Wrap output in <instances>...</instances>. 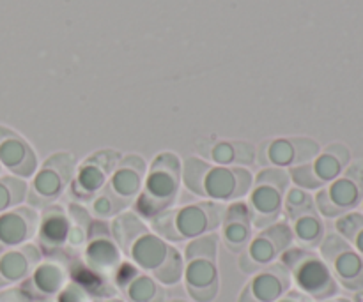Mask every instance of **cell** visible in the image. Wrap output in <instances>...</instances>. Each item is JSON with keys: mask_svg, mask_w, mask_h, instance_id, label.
Masks as SVG:
<instances>
[{"mask_svg": "<svg viewBox=\"0 0 363 302\" xmlns=\"http://www.w3.org/2000/svg\"><path fill=\"white\" fill-rule=\"evenodd\" d=\"M181 190V159L174 152H160L145 172L144 186L133 202V212L142 219H155L172 209Z\"/></svg>", "mask_w": 363, "mask_h": 302, "instance_id": "obj_1", "label": "cell"}, {"mask_svg": "<svg viewBox=\"0 0 363 302\" xmlns=\"http://www.w3.org/2000/svg\"><path fill=\"white\" fill-rule=\"evenodd\" d=\"M225 205L204 200L169 209L151 219V230L167 243H183L220 228Z\"/></svg>", "mask_w": 363, "mask_h": 302, "instance_id": "obj_2", "label": "cell"}, {"mask_svg": "<svg viewBox=\"0 0 363 302\" xmlns=\"http://www.w3.org/2000/svg\"><path fill=\"white\" fill-rule=\"evenodd\" d=\"M218 236L215 232L188 240L183 251V283L195 302H213L218 296Z\"/></svg>", "mask_w": 363, "mask_h": 302, "instance_id": "obj_3", "label": "cell"}, {"mask_svg": "<svg viewBox=\"0 0 363 302\" xmlns=\"http://www.w3.org/2000/svg\"><path fill=\"white\" fill-rule=\"evenodd\" d=\"M124 255L162 285L174 286L183 279L184 260L181 251L156 236L149 226L131 240Z\"/></svg>", "mask_w": 363, "mask_h": 302, "instance_id": "obj_4", "label": "cell"}, {"mask_svg": "<svg viewBox=\"0 0 363 302\" xmlns=\"http://www.w3.org/2000/svg\"><path fill=\"white\" fill-rule=\"evenodd\" d=\"M279 262L286 265L296 290L311 297L314 302L332 299L339 294V283L333 278L332 271L321 255L315 251L291 246L280 255Z\"/></svg>", "mask_w": 363, "mask_h": 302, "instance_id": "obj_5", "label": "cell"}, {"mask_svg": "<svg viewBox=\"0 0 363 302\" xmlns=\"http://www.w3.org/2000/svg\"><path fill=\"white\" fill-rule=\"evenodd\" d=\"M289 187L291 179L286 168L264 166L257 175H254V186L245 200L250 211L252 228L262 230L279 221L284 197Z\"/></svg>", "mask_w": 363, "mask_h": 302, "instance_id": "obj_6", "label": "cell"}, {"mask_svg": "<svg viewBox=\"0 0 363 302\" xmlns=\"http://www.w3.org/2000/svg\"><path fill=\"white\" fill-rule=\"evenodd\" d=\"M77 172V159L71 152H55L50 156L41 168L32 175L28 187V204L30 207H46L53 204L66 187L73 182Z\"/></svg>", "mask_w": 363, "mask_h": 302, "instance_id": "obj_7", "label": "cell"}, {"mask_svg": "<svg viewBox=\"0 0 363 302\" xmlns=\"http://www.w3.org/2000/svg\"><path fill=\"white\" fill-rule=\"evenodd\" d=\"M321 258L339 285L350 292H363V258L339 233H328L319 244Z\"/></svg>", "mask_w": 363, "mask_h": 302, "instance_id": "obj_8", "label": "cell"}, {"mask_svg": "<svg viewBox=\"0 0 363 302\" xmlns=\"http://www.w3.org/2000/svg\"><path fill=\"white\" fill-rule=\"evenodd\" d=\"M254 186V175L243 166H209L204 177V198L218 204L243 200Z\"/></svg>", "mask_w": 363, "mask_h": 302, "instance_id": "obj_9", "label": "cell"}, {"mask_svg": "<svg viewBox=\"0 0 363 302\" xmlns=\"http://www.w3.org/2000/svg\"><path fill=\"white\" fill-rule=\"evenodd\" d=\"M121 154L113 149H101L92 152L77 166L73 179V193L78 198H94L108 182V177L116 170Z\"/></svg>", "mask_w": 363, "mask_h": 302, "instance_id": "obj_10", "label": "cell"}, {"mask_svg": "<svg viewBox=\"0 0 363 302\" xmlns=\"http://www.w3.org/2000/svg\"><path fill=\"white\" fill-rule=\"evenodd\" d=\"M123 262V251L110 233V226L103 219L92 221L89 239L84 246V264L103 278H110Z\"/></svg>", "mask_w": 363, "mask_h": 302, "instance_id": "obj_11", "label": "cell"}, {"mask_svg": "<svg viewBox=\"0 0 363 302\" xmlns=\"http://www.w3.org/2000/svg\"><path fill=\"white\" fill-rule=\"evenodd\" d=\"M294 243L293 230L287 221H275L273 225L259 230L255 237H252L248 246L245 248L243 253L247 255L248 260L254 264V267L262 269L266 265L275 264L280 255L289 250Z\"/></svg>", "mask_w": 363, "mask_h": 302, "instance_id": "obj_12", "label": "cell"}, {"mask_svg": "<svg viewBox=\"0 0 363 302\" xmlns=\"http://www.w3.org/2000/svg\"><path fill=\"white\" fill-rule=\"evenodd\" d=\"M291 274L280 262L259 269L252 274L250 281L241 290L238 302H277L286 292H289Z\"/></svg>", "mask_w": 363, "mask_h": 302, "instance_id": "obj_13", "label": "cell"}, {"mask_svg": "<svg viewBox=\"0 0 363 302\" xmlns=\"http://www.w3.org/2000/svg\"><path fill=\"white\" fill-rule=\"evenodd\" d=\"M0 166L9 175L27 180L38 172V156L27 140L11 127L0 126Z\"/></svg>", "mask_w": 363, "mask_h": 302, "instance_id": "obj_14", "label": "cell"}, {"mask_svg": "<svg viewBox=\"0 0 363 302\" xmlns=\"http://www.w3.org/2000/svg\"><path fill=\"white\" fill-rule=\"evenodd\" d=\"M67 281H69L67 262L59 257H48L35 265L32 274L21 283L20 289L32 301L48 299V297H55Z\"/></svg>", "mask_w": 363, "mask_h": 302, "instance_id": "obj_15", "label": "cell"}, {"mask_svg": "<svg viewBox=\"0 0 363 302\" xmlns=\"http://www.w3.org/2000/svg\"><path fill=\"white\" fill-rule=\"evenodd\" d=\"M39 212L30 205H18L0 212V253L28 244L38 233Z\"/></svg>", "mask_w": 363, "mask_h": 302, "instance_id": "obj_16", "label": "cell"}, {"mask_svg": "<svg viewBox=\"0 0 363 302\" xmlns=\"http://www.w3.org/2000/svg\"><path fill=\"white\" fill-rule=\"evenodd\" d=\"M145 172H147V163L138 154L121 156L116 170L108 177L105 190L110 191L117 200H121L128 207L140 194Z\"/></svg>", "mask_w": 363, "mask_h": 302, "instance_id": "obj_17", "label": "cell"}, {"mask_svg": "<svg viewBox=\"0 0 363 302\" xmlns=\"http://www.w3.org/2000/svg\"><path fill=\"white\" fill-rule=\"evenodd\" d=\"M362 198L363 193L360 187L353 180L342 175L318 190L314 197V205L319 216L332 219L353 211L360 204Z\"/></svg>", "mask_w": 363, "mask_h": 302, "instance_id": "obj_18", "label": "cell"}, {"mask_svg": "<svg viewBox=\"0 0 363 302\" xmlns=\"http://www.w3.org/2000/svg\"><path fill=\"white\" fill-rule=\"evenodd\" d=\"M71 230V219L66 209L59 204H50L43 207L39 214L38 226V248L41 253L53 255L67 244V236Z\"/></svg>", "mask_w": 363, "mask_h": 302, "instance_id": "obj_19", "label": "cell"}, {"mask_svg": "<svg viewBox=\"0 0 363 302\" xmlns=\"http://www.w3.org/2000/svg\"><path fill=\"white\" fill-rule=\"evenodd\" d=\"M41 260V250L32 243L0 253V289L21 285Z\"/></svg>", "mask_w": 363, "mask_h": 302, "instance_id": "obj_20", "label": "cell"}, {"mask_svg": "<svg viewBox=\"0 0 363 302\" xmlns=\"http://www.w3.org/2000/svg\"><path fill=\"white\" fill-rule=\"evenodd\" d=\"M222 240L233 253H241L252 239L250 211L245 200L230 202L225 205L222 219Z\"/></svg>", "mask_w": 363, "mask_h": 302, "instance_id": "obj_21", "label": "cell"}, {"mask_svg": "<svg viewBox=\"0 0 363 302\" xmlns=\"http://www.w3.org/2000/svg\"><path fill=\"white\" fill-rule=\"evenodd\" d=\"M259 165L277 166V168H291L296 163V152H294L293 138L280 137L264 140L257 149V161Z\"/></svg>", "mask_w": 363, "mask_h": 302, "instance_id": "obj_22", "label": "cell"}, {"mask_svg": "<svg viewBox=\"0 0 363 302\" xmlns=\"http://www.w3.org/2000/svg\"><path fill=\"white\" fill-rule=\"evenodd\" d=\"M293 230L294 240H298L300 248L305 250H314L325 239V223H323L321 216L318 211L305 212V214L298 216V218L287 221Z\"/></svg>", "mask_w": 363, "mask_h": 302, "instance_id": "obj_23", "label": "cell"}, {"mask_svg": "<svg viewBox=\"0 0 363 302\" xmlns=\"http://www.w3.org/2000/svg\"><path fill=\"white\" fill-rule=\"evenodd\" d=\"M211 163H208L206 159L197 158V156H191V158H186L181 165V182L184 184L190 193H194L195 197L204 198V177L208 173Z\"/></svg>", "mask_w": 363, "mask_h": 302, "instance_id": "obj_24", "label": "cell"}, {"mask_svg": "<svg viewBox=\"0 0 363 302\" xmlns=\"http://www.w3.org/2000/svg\"><path fill=\"white\" fill-rule=\"evenodd\" d=\"M27 180L14 175L0 177V212H6L23 204L27 200Z\"/></svg>", "mask_w": 363, "mask_h": 302, "instance_id": "obj_25", "label": "cell"}, {"mask_svg": "<svg viewBox=\"0 0 363 302\" xmlns=\"http://www.w3.org/2000/svg\"><path fill=\"white\" fill-rule=\"evenodd\" d=\"M197 152L216 166H234V145L233 140H216L201 138L197 141Z\"/></svg>", "mask_w": 363, "mask_h": 302, "instance_id": "obj_26", "label": "cell"}, {"mask_svg": "<svg viewBox=\"0 0 363 302\" xmlns=\"http://www.w3.org/2000/svg\"><path fill=\"white\" fill-rule=\"evenodd\" d=\"M67 214H69L71 219V230L69 236H67L66 246L78 250V248L85 246V243H87L89 228L92 225V219L89 216V212L77 204H71L67 207Z\"/></svg>", "mask_w": 363, "mask_h": 302, "instance_id": "obj_27", "label": "cell"}, {"mask_svg": "<svg viewBox=\"0 0 363 302\" xmlns=\"http://www.w3.org/2000/svg\"><path fill=\"white\" fill-rule=\"evenodd\" d=\"M128 302H156L160 296V286L155 278L140 272L126 289L123 290Z\"/></svg>", "mask_w": 363, "mask_h": 302, "instance_id": "obj_28", "label": "cell"}, {"mask_svg": "<svg viewBox=\"0 0 363 302\" xmlns=\"http://www.w3.org/2000/svg\"><path fill=\"white\" fill-rule=\"evenodd\" d=\"M315 205H314V197L311 194V191H305L301 187H289L286 191V197H284V207L282 212L286 214V218L294 219L298 216L305 214V212H311L314 211Z\"/></svg>", "mask_w": 363, "mask_h": 302, "instance_id": "obj_29", "label": "cell"}, {"mask_svg": "<svg viewBox=\"0 0 363 302\" xmlns=\"http://www.w3.org/2000/svg\"><path fill=\"white\" fill-rule=\"evenodd\" d=\"M311 165H312V170H314L315 177H318V180L323 184V187H325L326 184L333 182L335 179H339V177L342 175L344 168H346V166L335 158V156H332L326 151L319 152Z\"/></svg>", "mask_w": 363, "mask_h": 302, "instance_id": "obj_30", "label": "cell"}, {"mask_svg": "<svg viewBox=\"0 0 363 302\" xmlns=\"http://www.w3.org/2000/svg\"><path fill=\"white\" fill-rule=\"evenodd\" d=\"M124 209H126V205H124L121 200H117V198L113 197L110 191H106L105 187L96 194L91 205L92 214H94L98 219H103V221L110 218L113 219L116 216H119L121 212H124Z\"/></svg>", "mask_w": 363, "mask_h": 302, "instance_id": "obj_31", "label": "cell"}, {"mask_svg": "<svg viewBox=\"0 0 363 302\" xmlns=\"http://www.w3.org/2000/svg\"><path fill=\"white\" fill-rule=\"evenodd\" d=\"M289 173L291 182L296 187H301L305 191H318L321 190L323 184L319 182L318 177H315L314 170H312L311 163H303V165H293L291 168H287Z\"/></svg>", "mask_w": 363, "mask_h": 302, "instance_id": "obj_32", "label": "cell"}, {"mask_svg": "<svg viewBox=\"0 0 363 302\" xmlns=\"http://www.w3.org/2000/svg\"><path fill=\"white\" fill-rule=\"evenodd\" d=\"M294 144V152H296V163L294 165H303V163H312L315 156L321 152V147L315 140L307 137H291Z\"/></svg>", "mask_w": 363, "mask_h": 302, "instance_id": "obj_33", "label": "cell"}, {"mask_svg": "<svg viewBox=\"0 0 363 302\" xmlns=\"http://www.w3.org/2000/svg\"><path fill=\"white\" fill-rule=\"evenodd\" d=\"M363 226V214L360 212H346V214L339 216L335 221V230L342 239L351 243L354 233Z\"/></svg>", "mask_w": 363, "mask_h": 302, "instance_id": "obj_34", "label": "cell"}, {"mask_svg": "<svg viewBox=\"0 0 363 302\" xmlns=\"http://www.w3.org/2000/svg\"><path fill=\"white\" fill-rule=\"evenodd\" d=\"M140 269L137 267V265L133 264L131 260H123L119 265L116 267V271L112 272V281L113 285H116V289H119L121 292H123L124 289H126L128 285H130L131 281H133L135 278H137L138 274H140Z\"/></svg>", "mask_w": 363, "mask_h": 302, "instance_id": "obj_35", "label": "cell"}, {"mask_svg": "<svg viewBox=\"0 0 363 302\" xmlns=\"http://www.w3.org/2000/svg\"><path fill=\"white\" fill-rule=\"evenodd\" d=\"M234 145V166H248L257 161V149L247 140H233Z\"/></svg>", "mask_w": 363, "mask_h": 302, "instance_id": "obj_36", "label": "cell"}, {"mask_svg": "<svg viewBox=\"0 0 363 302\" xmlns=\"http://www.w3.org/2000/svg\"><path fill=\"white\" fill-rule=\"evenodd\" d=\"M55 302H91V294L78 283L67 281L66 286L55 296Z\"/></svg>", "mask_w": 363, "mask_h": 302, "instance_id": "obj_37", "label": "cell"}, {"mask_svg": "<svg viewBox=\"0 0 363 302\" xmlns=\"http://www.w3.org/2000/svg\"><path fill=\"white\" fill-rule=\"evenodd\" d=\"M325 151L330 152V154H332V156H335V158L339 159V161L342 163L344 166L350 165L351 152H350V149H347L344 144H340V141H333V144H330L328 147L325 149Z\"/></svg>", "mask_w": 363, "mask_h": 302, "instance_id": "obj_38", "label": "cell"}, {"mask_svg": "<svg viewBox=\"0 0 363 302\" xmlns=\"http://www.w3.org/2000/svg\"><path fill=\"white\" fill-rule=\"evenodd\" d=\"M0 302H32V299L20 286H11L0 292Z\"/></svg>", "mask_w": 363, "mask_h": 302, "instance_id": "obj_39", "label": "cell"}, {"mask_svg": "<svg viewBox=\"0 0 363 302\" xmlns=\"http://www.w3.org/2000/svg\"><path fill=\"white\" fill-rule=\"evenodd\" d=\"M344 177L353 180L358 187L362 190L363 193V161H354L347 166V170L344 172Z\"/></svg>", "mask_w": 363, "mask_h": 302, "instance_id": "obj_40", "label": "cell"}, {"mask_svg": "<svg viewBox=\"0 0 363 302\" xmlns=\"http://www.w3.org/2000/svg\"><path fill=\"white\" fill-rule=\"evenodd\" d=\"M277 302H314V301H312L308 296H305V294H301L300 290L291 289L289 292L284 294V296Z\"/></svg>", "mask_w": 363, "mask_h": 302, "instance_id": "obj_41", "label": "cell"}, {"mask_svg": "<svg viewBox=\"0 0 363 302\" xmlns=\"http://www.w3.org/2000/svg\"><path fill=\"white\" fill-rule=\"evenodd\" d=\"M350 244L354 248V250L358 251V255H360V257L363 258V226L360 230H358L357 233H354V237L351 239Z\"/></svg>", "mask_w": 363, "mask_h": 302, "instance_id": "obj_42", "label": "cell"}, {"mask_svg": "<svg viewBox=\"0 0 363 302\" xmlns=\"http://www.w3.org/2000/svg\"><path fill=\"white\" fill-rule=\"evenodd\" d=\"M321 302H351L350 299H342V297H332V299H326Z\"/></svg>", "mask_w": 363, "mask_h": 302, "instance_id": "obj_43", "label": "cell"}, {"mask_svg": "<svg viewBox=\"0 0 363 302\" xmlns=\"http://www.w3.org/2000/svg\"><path fill=\"white\" fill-rule=\"evenodd\" d=\"M103 302H126V301H123V299H117V297H112V299H106V301H103Z\"/></svg>", "mask_w": 363, "mask_h": 302, "instance_id": "obj_44", "label": "cell"}, {"mask_svg": "<svg viewBox=\"0 0 363 302\" xmlns=\"http://www.w3.org/2000/svg\"><path fill=\"white\" fill-rule=\"evenodd\" d=\"M169 302H186V301H179V299H174V301H169Z\"/></svg>", "mask_w": 363, "mask_h": 302, "instance_id": "obj_45", "label": "cell"}, {"mask_svg": "<svg viewBox=\"0 0 363 302\" xmlns=\"http://www.w3.org/2000/svg\"><path fill=\"white\" fill-rule=\"evenodd\" d=\"M358 299H360V302H363V296H360V297H358Z\"/></svg>", "mask_w": 363, "mask_h": 302, "instance_id": "obj_46", "label": "cell"}, {"mask_svg": "<svg viewBox=\"0 0 363 302\" xmlns=\"http://www.w3.org/2000/svg\"><path fill=\"white\" fill-rule=\"evenodd\" d=\"M0 172H2V166H0Z\"/></svg>", "mask_w": 363, "mask_h": 302, "instance_id": "obj_47", "label": "cell"}]
</instances>
